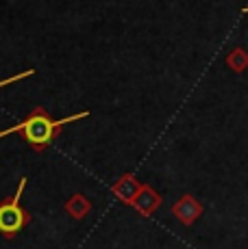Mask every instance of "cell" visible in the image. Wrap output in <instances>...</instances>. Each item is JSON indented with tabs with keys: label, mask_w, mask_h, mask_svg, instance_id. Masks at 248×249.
Instances as JSON below:
<instances>
[{
	"label": "cell",
	"mask_w": 248,
	"mask_h": 249,
	"mask_svg": "<svg viewBox=\"0 0 248 249\" xmlns=\"http://www.w3.org/2000/svg\"><path fill=\"white\" fill-rule=\"evenodd\" d=\"M87 115L89 113L85 111V113L70 115V117H65V119H50L41 108H37L35 113H31L24 122H22L24 128H22L20 135L26 139V143L35 152H41L57 139L61 126H65V124H70V122H76V119H83V117H87Z\"/></svg>",
	"instance_id": "1"
},
{
	"label": "cell",
	"mask_w": 248,
	"mask_h": 249,
	"mask_svg": "<svg viewBox=\"0 0 248 249\" xmlns=\"http://www.w3.org/2000/svg\"><path fill=\"white\" fill-rule=\"evenodd\" d=\"M24 184H26V178H22L20 184H18L16 197H9L0 204V234H4V236H9V238L16 236V234L31 221V214L20 206V197H22V193H24Z\"/></svg>",
	"instance_id": "2"
},
{
	"label": "cell",
	"mask_w": 248,
	"mask_h": 249,
	"mask_svg": "<svg viewBox=\"0 0 248 249\" xmlns=\"http://www.w3.org/2000/svg\"><path fill=\"white\" fill-rule=\"evenodd\" d=\"M172 213L183 226H192L200 214H203V206H200L192 195H183V197L172 206Z\"/></svg>",
	"instance_id": "3"
},
{
	"label": "cell",
	"mask_w": 248,
	"mask_h": 249,
	"mask_svg": "<svg viewBox=\"0 0 248 249\" xmlns=\"http://www.w3.org/2000/svg\"><path fill=\"white\" fill-rule=\"evenodd\" d=\"M142 191L140 182H137L133 176H124V178L118 182L116 186H113V193H116V197H120L124 204H133L137 197V193Z\"/></svg>",
	"instance_id": "4"
},
{
	"label": "cell",
	"mask_w": 248,
	"mask_h": 249,
	"mask_svg": "<svg viewBox=\"0 0 248 249\" xmlns=\"http://www.w3.org/2000/svg\"><path fill=\"white\" fill-rule=\"evenodd\" d=\"M159 204H161V197L150 189V186H142V191L137 193L135 202H133V206L144 214H152L157 208H159Z\"/></svg>",
	"instance_id": "5"
},
{
	"label": "cell",
	"mask_w": 248,
	"mask_h": 249,
	"mask_svg": "<svg viewBox=\"0 0 248 249\" xmlns=\"http://www.w3.org/2000/svg\"><path fill=\"white\" fill-rule=\"evenodd\" d=\"M227 65L231 68L233 71H237V74H242L246 68H248V52L244 48H235V50L231 52V54L227 56Z\"/></svg>",
	"instance_id": "6"
},
{
	"label": "cell",
	"mask_w": 248,
	"mask_h": 249,
	"mask_svg": "<svg viewBox=\"0 0 248 249\" xmlns=\"http://www.w3.org/2000/svg\"><path fill=\"white\" fill-rule=\"evenodd\" d=\"M68 213L72 214L74 219H81V217H85V214L89 213V208H92V204H89V199H85V197H81V195H74L72 199L68 202Z\"/></svg>",
	"instance_id": "7"
},
{
	"label": "cell",
	"mask_w": 248,
	"mask_h": 249,
	"mask_svg": "<svg viewBox=\"0 0 248 249\" xmlns=\"http://www.w3.org/2000/svg\"><path fill=\"white\" fill-rule=\"evenodd\" d=\"M26 76H33V70H28V71H22V74L13 76V78H7V80H0V87H4V85H11V83H16V80H22V78H26Z\"/></svg>",
	"instance_id": "8"
},
{
	"label": "cell",
	"mask_w": 248,
	"mask_h": 249,
	"mask_svg": "<svg viewBox=\"0 0 248 249\" xmlns=\"http://www.w3.org/2000/svg\"><path fill=\"white\" fill-rule=\"evenodd\" d=\"M22 128H24V126H22V122H20V124H16V126H11V128H7V130L0 132V139L7 137V135H13V132H22Z\"/></svg>",
	"instance_id": "9"
},
{
	"label": "cell",
	"mask_w": 248,
	"mask_h": 249,
	"mask_svg": "<svg viewBox=\"0 0 248 249\" xmlns=\"http://www.w3.org/2000/svg\"><path fill=\"white\" fill-rule=\"evenodd\" d=\"M244 13H248V7H246V9H244Z\"/></svg>",
	"instance_id": "10"
}]
</instances>
